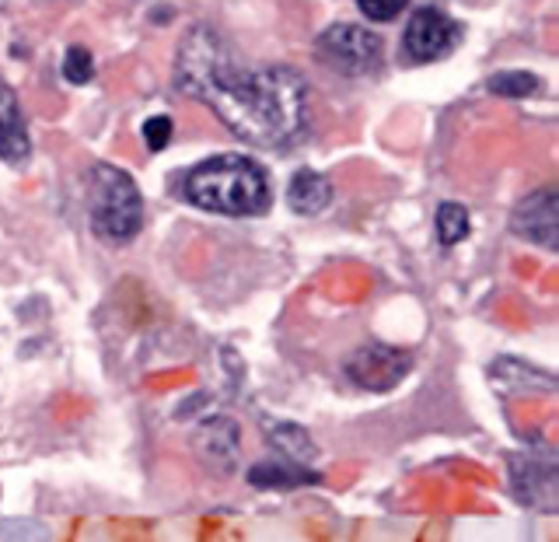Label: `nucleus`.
<instances>
[{
  "instance_id": "obj_6",
  "label": "nucleus",
  "mask_w": 559,
  "mask_h": 542,
  "mask_svg": "<svg viewBox=\"0 0 559 542\" xmlns=\"http://www.w3.org/2000/svg\"><path fill=\"white\" fill-rule=\"evenodd\" d=\"M514 235L524 241H535L542 249H556L559 245V197L556 189L532 192L514 210Z\"/></svg>"
},
{
  "instance_id": "obj_18",
  "label": "nucleus",
  "mask_w": 559,
  "mask_h": 542,
  "mask_svg": "<svg viewBox=\"0 0 559 542\" xmlns=\"http://www.w3.org/2000/svg\"><path fill=\"white\" fill-rule=\"evenodd\" d=\"M144 140L151 151H165L168 140H171V119L168 116H151L144 122Z\"/></svg>"
},
{
  "instance_id": "obj_2",
  "label": "nucleus",
  "mask_w": 559,
  "mask_h": 542,
  "mask_svg": "<svg viewBox=\"0 0 559 542\" xmlns=\"http://www.w3.org/2000/svg\"><path fill=\"white\" fill-rule=\"evenodd\" d=\"M186 197L197 207L210 210V214L249 217L266 210L270 182H266V172H262L252 157L221 154L186 175Z\"/></svg>"
},
{
  "instance_id": "obj_14",
  "label": "nucleus",
  "mask_w": 559,
  "mask_h": 542,
  "mask_svg": "<svg viewBox=\"0 0 559 542\" xmlns=\"http://www.w3.org/2000/svg\"><path fill=\"white\" fill-rule=\"evenodd\" d=\"M489 92L503 98H528L538 92V81L532 74H524V70H503V74L489 78Z\"/></svg>"
},
{
  "instance_id": "obj_11",
  "label": "nucleus",
  "mask_w": 559,
  "mask_h": 542,
  "mask_svg": "<svg viewBox=\"0 0 559 542\" xmlns=\"http://www.w3.org/2000/svg\"><path fill=\"white\" fill-rule=\"evenodd\" d=\"M249 483L252 486H280V490H287V486L319 483V476H314V472H305V469H280V466L262 462V466H255L249 472Z\"/></svg>"
},
{
  "instance_id": "obj_7",
  "label": "nucleus",
  "mask_w": 559,
  "mask_h": 542,
  "mask_svg": "<svg viewBox=\"0 0 559 542\" xmlns=\"http://www.w3.org/2000/svg\"><path fill=\"white\" fill-rule=\"evenodd\" d=\"M459 43V28H454V22L448 14L441 11H416L413 14V22L406 28V49H409V57L416 60H437V57H444V52Z\"/></svg>"
},
{
  "instance_id": "obj_5",
  "label": "nucleus",
  "mask_w": 559,
  "mask_h": 542,
  "mask_svg": "<svg viewBox=\"0 0 559 542\" xmlns=\"http://www.w3.org/2000/svg\"><path fill=\"white\" fill-rule=\"evenodd\" d=\"M409 364H413V357L406 354V350L371 343V346L357 350V354L346 361V375L354 385H360V389L389 392L392 385H399L402 378L409 375Z\"/></svg>"
},
{
  "instance_id": "obj_16",
  "label": "nucleus",
  "mask_w": 559,
  "mask_h": 542,
  "mask_svg": "<svg viewBox=\"0 0 559 542\" xmlns=\"http://www.w3.org/2000/svg\"><path fill=\"white\" fill-rule=\"evenodd\" d=\"M273 441L284 445L290 455H308V451H311V437H308L301 427H294V424L276 427V431H273Z\"/></svg>"
},
{
  "instance_id": "obj_1",
  "label": "nucleus",
  "mask_w": 559,
  "mask_h": 542,
  "mask_svg": "<svg viewBox=\"0 0 559 542\" xmlns=\"http://www.w3.org/2000/svg\"><path fill=\"white\" fill-rule=\"evenodd\" d=\"M175 84L255 148H290L308 127V84L294 67H241L214 28H192L175 60Z\"/></svg>"
},
{
  "instance_id": "obj_4",
  "label": "nucleus",
  "mask_w": 559,
  "mask_h": 542,
  "mask_svg": "<svg viewBox=\"0 0 559 542\" xmlns=\"http://www.w3.org/2000/svg\"><path fill=\"white\" fill-rule=\"evenodd\" d=\"M319 52L325 63L346 70V74H367L381 63V39L357 25H332L322 32Z\"/></svg>"
},
{
  "instance_id": "obj_17",
  "label": "nucleus",
  "mask_w": 559,
  "mask_h": 542,
  "mask_svg": "<svg viewBox=\"0 0 559 542\" xmlns=\"http://www.w3.org/2000/svg\"><path fill=\"white\" fill-rule=\"evenodd\" d=\"M364 17H371V22H392V17L409 4V0H357Z\"/></svg>"
},
{
  "instance_id": "obj_9",
  "label": "nucleus",
  "mask_w": 559,
  "mask_h": 542,
  "mask_svg": "<svg viewBox=\"0 0 559 542\" xmlns=\"http://www.w3.org/2000/svg\"><path fill=\"white\" fill-rule=\"evenodd\" d=\"M514 472V490L524 504H542V507H552L556 497V469L552 466H538L528 459H514L511 462Z\"/></svg>"
},
{
  "instance_id": "obj_13",
  "label": "nucleus",
  "mask_w": 559,
  "mask_h": 542,
  "mask_svg": "<svg viewBox=\"0 0 559 542\" xmlns=\"http://www.w3.org/2000/svg\"><path fill=\"white\" fill-rule=\"evenodd\" d=\"M0 542H52L49 525L35 518H4L0 521Z\"/></svg>"
},
{
  "instance_id": "obj_10",
  "label": "nucleus",
  "mask_w": 559,
  "mask_h": 542,
  "mask_svg": "<svg viewBox=\"0 0 559 542\" xmlns=\"http://www.w3.org/2000/svg\"><path fill=\"white\" fill-rule=\"evenodd\" d=\"M329 197H332V186L325 175L319 172H297L290 179V189H287V203L297 210V214H319V210L329 207Z\"/></svg>"
},
{
  "instance_id": "obj_8",
  "label": "nucleus",
  "mask_w": 559,
  "mask_h": 542,
  "mask_svg": "<svg viewBox=\"0 0 559 542\" xmlns=\"http://www.w3.org/2000/svg\"><path fill=\"white\" fill-rule=\"evenodd\" d=\"M28 151H32V140H28L22 105H17V95L11 87L0 81V157L17 165V162H25Z\"/></svg>"
},
{
  "instance_id": "obj_15",
  "label": "nucleus",
  "mask_w": 559,
  "mask_h": 542,
  "mask_svg": "<svg viewBox=\"0 0 559 542\" xmlns=\"http://www.w3.org/2000/svg\"><path fill=\"white\" fill-rule=\"evenodd\" d=\"M63 78L70 81V84H87L95 78V60H92V52L87 49H81V46H74L63 57Z\"/></svg>"
},
{
  "instance_id": "obj_12",
  "label": "nucleus",
  "mask_w": 559,
  "mask_h": 542,
  "mask_svg": "<svg viewBox=\"0 0 559 542\" xmlns=\"http://www.w3.org/2000/svg\"><path fill=\"white\" fill-rule=\"evenodd\" d=\"M468 235V210L459 203H441L437 210V238L441 245H459Z\"/></svg>"
},
{
  "instance_id": "obj_3",
  "label": "nucleus",
  "mask_w": 559,
  "mask_h": 542,
  "mask_svg": "<svg viewBox=\"0 0 559 542\" xmlns=\"http://www.w3.org/2000/svg\"><path fill=\"white\" fill-rule=\"evenodd\" d=\"M140 192L122 168L98 165L92 179V221L105 241H127L140 232Z\"/></svg>"
}]
</instances>
